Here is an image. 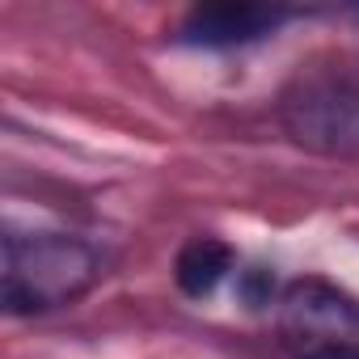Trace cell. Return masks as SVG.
Returning a JSON list of instances; mask_svg holds the SVG:
<instances>
[{
	"instance_id": "1",
	"label": "cell",
	"mask_w": 359,
	"mask_h": 359,
	"mask_svg": "<svg viewBox=\"0 0 359 359\" xmlns=\"http://www.w3.org/2000/svg\"><path fill=\"white\" fill-rule=\"evenodd\" d=\"M102 250L68 233H9L0 300L9 313H47L85 296L102 279Z\"/></svg>"
},
{
	"instance_id": "2",
	"label": "cell",
	"mask_w": 359,
	"mask_h": 359,
	"mask_svg": "<svg viewBox=\"0 0 359 359\" xmlns=\"http://www.w3.org/2000/svg\"><path fill=\"white\" fill-rule=\"evenodd\" d=\"M283 110L296 140L346 152L359 144V72L351 68V60H330L325 68L313 64L296 76Z\"/></svg>"
},
{
	"instance_id": "5",
	"label": "cell",
	"mask_w": 359,
	"mask_h": 359,
	"mask_svg": "<svg viewBox=\"0 0 359 359\" xmlns=\"http://www.w3.org/2000/svg\"><path fill=\"white\" fill-rule=\"evenodd\" d=\"M300 359H359V346H355V342L334 338V342H317V346H309Z\"/></svg>"
},
{
	"instance_id": "4",
	"label": "cell",
	"mask_w": 359,
	"mask_h": 359,
	"mask_svg": "<svg viewBox=\"0 0 359 359\" xmlns=\"http://www.w3.org/2000/svg\"><path fill=\"white\" fill-rule=\"evenodd\" d=\"M233 271V250L216 237H195L191 245H182V254H177V287H182L187 296L203 300L220 287V279Z\"/></svg>"
},
{
	"instance_id": "3",
	"label": "cell",
	"mask_w": 359,
	"mask_h": 359,
	"mask_svg": "<svg viewBox=\"0 0 359 359\" xmlns=\"http://www.w3.org/2000/svg\"><path fill=\"white\" fill-rule=\"evenodd\" d=\"M292 13L271 5H203L182 22V39L199 47H241L275 34Z\"/></svg>"
}]
</instances>
